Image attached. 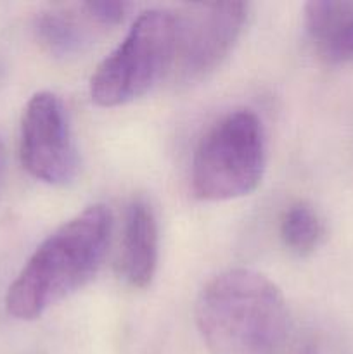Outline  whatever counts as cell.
<instances>
[{"label":"cell","instance_id":"cell-1","mask_svg":"<svg viewBox=\"0 0 353 354\" xmlns=\"http://www.w3.org/2000/svg\"><path fill=\"white\" fill-rule=\"evenodd\" d=\"M194 317L211 354H280L289 335L280 289L248 268L215 275L201 289Z\"/></svg>","mask_w":353,"mask_h":354},{"label":"cell","instance_id":"cell-2","mask_svg":"<svg viewBox=\"0 0 353 354\" xmlns=\"http://www.w3.org/2000/svg\"><path fill=\"white\" fill-rule=\"evenodd\" d=\"M113 216L93 204L52 232L10 283L6 308L17 320H37L48 308L85 287L102 266Z\"/></svg>","mask_w":353,"mask_h":354},{"label":"cell","instance_id":"cell-3","mask_svg":"<svg viewBox=\"0 0 353 354\" xmlns=\"http://www.w3.org/2000/svg\"><path fill=\"white\" fill-rule=\"evenodd\" d=\"M266 138L262 120L239 109L218 120L197 145L190 185L197 199L220 203L256 190L265 173Z\"/></svg>","mask_w":353,"mask_h":354},{"label":"cell","instance_id":"cell-4","mask_svg":"<svg viewBox=\"0 0 353 354\" xmlns=\"http://www.w3.org/2000/svg\"><path fill=\"white\" fill-rule=\"evenodd\" d=\"M176 16L149 9L135 19L127 37L97 66L90 97L100 107H118L145 95L166 75L175 59Z\"/></svg>","mask_w":353,"mask_h":354},{"label":"cell","instance_id":"cell-5","mask_svg":"<svg viewBox=\"0 0 353 354\" xmlns=\"http://www.w3.org/2000/svg\"><path fill=\"white\" fill-rule=\"evenodd\" d=\"M175 59L172 76L199 82L227 59L248 19L244 2H204L176 10Z\"/></svg>","mask_w":353,"mask_h":354},{"label":"cell","instance_id":"cell-6","mask_svg":"<svg viewBox=\"0 0 353 354\" xmlns=\"http://www.w3.org/2000/svg\"><path fill=\"white\" fill-rule=\"evenodd\" d=\"M23 168L48 185H66L80 168L78 151L61 99L37 92L23 111L19 135Z\"/></svg>","mask_w":353,"mask_h":354},{"label":"cell","instance_id":"cell-7","mask_svg":"<svg viewBox=\"0 0 353 354\" xmlns=\"http://www.w3.org/2000/svg\"><path fill=\"white\" fill-rule=\"evenodd\" d=\"M159 232L151 204L137 197L128 204L118 273L134 289H147L158 270Z\"/></svg>","mask_w":353,"mask_h":354},{"label":"cell","instance_id":"cell-8","mask_svg":"<svg viewBox=\"0 0 353 354\" xmlns=\"http://www.w3.org/2000/svg\"><path fill=\"white\" fill-rule=\"evenodd\" d=\"M305 30L327 64L353 62V0H314L305 6Z\"/></svg>","mask_w":353,"mask_h":354},{"label":"cell","instance_id":"cell-9","mask_svg":"<svg viewBox=\"0 0 353 354\" xmlns=\"http://www.w3.org/2000/svg\"><path fill=\"white\" fill-rule=\"evenodd\" d=\"M33 30L38 44L48 54L61 59L83 54L97 35L104 31L87 9L85 2L42 10L35 17Z\"/></svg>","mask_w":353,"mask_h":354},{"label":"cell","instance_id":"cell-10","mask_svg":"<svg viewBox=\"0 0 353 354\" xmlns=\"http://www.w3.org/2000/svg\"><path fill=\"white\" fill-rule=\"evenodd\" d=\"M324 232L320 216L307 203L289 206L280 220V239L284 245L298 256L314 252L320 245Z\"/></svg>","mask_w":353,"mask_h":354},{"label":"cell","instance_id":"cell-11","mask_svg":"<svg viewBox=\"0 0 353 354\" xmlns=\"http://www.w3.org/2000/svg\"><path fill=\"white\" fill-rule=\"evenodd\" d=\"M85 3L93 19L104 31L123 23L128 10V3L120 0H89Z\"/></svg>","mask_w":353,"mask_h":354},{"label":"cell","instance_id":"cell-12","mask_svg":"<svg viewBox=\"0 0 353 354\" xmlns=\"http://www.w3.org/2000/svg\"><path fill=\"white\" fill-rule=\"evenodd\" d=\"M2 171H3V144L0 140V180H2Z\"/></svg>","mask_w":353,"mask_h":354}]
</instances>
